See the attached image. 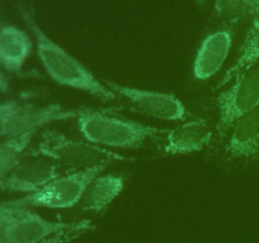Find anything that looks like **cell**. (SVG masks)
I'll use <instances>...</instances> for the list:
<instances>
[{"label":"cell","mask_w":259,"mask_h":243,"mask_svg":"<svg viewBox=\"0 0 259 243\" xmlns=\"http://www.w3.org/2000/svg\"><path fill=\"white\" fill-rule=\"evenodd\" d=\"M105 167L75 171L71 174L61 175L32 194L8 200L7 204L20 208H51V209H66L78 204L85 192L86 187L98 177Z\"/></svg>","instance_id":"277c9868"},{"label":"cell","mask_w":259,"mask_h":243,"mask_svg":"<svg viewBox=\"0 0 259 243\" xmlns=\"http://www.w3.org/2000/svg\"><path fill=\"white\" fill-rule=\"evenodd\" d=\"M240 51H242V52H240L239 58H238L237 62L225 72L222 81L219 83V86L227 85L229 81H232L233 78L237 77L238 75H240V73L244 72V71L249 70V68L254 65L255 61L259 58V25L252 24L247 37H245L244 45H243L242 50Z\"/></svg>","instance_id":"9a60e30c"},{"label":"cell","mask_w":259,"mask_h":243,"mask_svg":"<svg viewBox=\"0 0 259 243\" xmlns=\"http://www.w3.org/2000/svg\"><path fill=\"white\" fill-rule=\"evenodd\" d=\"M250 17H252V24L253 25H259V0H255L254 7H253L252 13H250Z\"/></svg>","instance_id":"ffe728a7"},{"label":"cell","mask_w":259,"mask_h":243,"mask_svg":"<svg viewBox=\"0 0 259 243\" xmlns=\"http://www.w3.org/2000/svg\"><path fill=\"white\" fill-rule=\"evenodd\" d=\"M77 124L86 141L101 147L136 148L148 138L167 133V129L146 126L106 111L78 109Z\"/></svg>","instance_id":"7a4b0ae2"},{"label":"cell","mask_w":259,"mask_h":243,"mask_svg":"<svg viewBox=\"0 0 259 243\" xmlns=\"http://www.w3.org/2000/svg\"><path fill=\"white\" fill-rule=\"evenodd\" d=\"M259 152V105L233 126L227 153L234 158H248Z\"/></svg>","instance_id":"4fadbf2b"},{"label":"cell","mask_w":259,"mask_h":243,"mask_svg":"<svg viewBox=\"0 0 259 243\" xmlns=\"http://www.w3.org/2000/svg\"><path fill=\"white\" fill-rule=\"evenodd\" d=\"M15 103H17L15 100H10L0 104V143L5 139V123Z\"/></svg>","instance_id":"d6986e66"},{"label":"cell","mask_w":259,"mask_h":243,"mask_svg":"<svg viewBox=\"0 0 259 243\" xmlns=\"http://www.w3.org/2000/svg\"><path fill=\"white\" fill-rule=\"evenodd\" d=\"M124 177L120 175H103L93 180L86 187L80 202L83 210L103 212L124 189Z\"/></svg>","instance_id":"5bb4252c"},{"label":"cell","mask_w":259,"mask_h":243,"mask_svg":"<svg viewBox=\"0 0 259 243\" xmlns=\"http://www.w3.org/2000/svg\"><path fill=\"white\" fill-rule=\"evenodd\" d=\"M0 224L8 243H39L71 225L51 222L32 212L30 208L13 207L5 201L0 202Z\"/></svg>","instance_id":"5b68a950"},{"label":"cell","mask_w":259,"mask_h":243,"mask_svg":"<svg viewBox=\"0 0 259 243\" xmlns=\"http://www.w3.org/2000/svg\"><path fill=\"white\" fill-rule=\"evenodd\" d=\"M195 2H197V3H204L205 0H195Z\"/></svg>","instance_id":"7402d4cb"},{"label":"cell","mask_w":259,"mask_h":243,"mask_svg":"<svg viewBox=\"0 0 259 243\" xmlns=\"http://www.w3.org/2000/svg\"><path fill=\"white\" fill-rule=\"evenodd\" d=\"M0 28H2V23H0Z\"/></svg>","instance_id":"603a6c76"},{"label":"cell","mask_w":259,"mask_h":243,"mask_svg":"<svg viewBox=\"0 0 259 243\" xmlns=\"http://www.w3.org/2000/svg\"><path fill=\"white\" fill-rule=\"evenodd\" d=\"M90 229L91 223L89 220H81V222L73 223L67 229L56 233L39 243H71Z\"/></svg>","instance_id":"ac0fdd59"},{"label":"cell","mask_w":259,"mask_h":243,"mask_svg":"<svg viewBox=\"0 0 259 243\" xmlns=\"http://www.w3.org/2000/svg\"><path fill=\"white\" fill-rule=\"evenodd\" d=\"M33 154L48 157L60 166L70 167L76 171L100 166L106 167L116 161L131 159V157L119 154L105 147L89 141H75L55 131L43 132L37 152Z\"/></svg>","instance_id":"3957f363"},{"label":"cell","mask_w":259,"mask_h":243,"mask_svg":"<svg viewBox=\"0 0 259 243\" xmlns=\"http://www.w3.org/2000/svg\"><path fill=\"white\" fill-rule=\"evenodd\" d=\"M20 15L32 33L37 55L43 68L55 83L85 91L103 101H113L118 99V95L111 91L106 84L100 83V80H98L95 75L77 58L73 57L50 35L46 34L29 10L20 7Z\"/></svg>","instance_id":"6da1fadb"},{"label":"cell","mask_w":259,"mask_h":243,"mask_svg":"<svg viewBox=\"0 0 259 243\" xmlns=\"http://www.w3.org/2000/svg\"><path fill=\"white\" fill-rule=\"evenodd\" d=\"M255 0H215V12L222 19L237 22L250 15Z\"/></svg>","instance_id":"e0dca14e"},{"label":"cell","mask_w":259,"mask_h":243,"mask_svg":"<svg viewBox=\"0 0 259 243\" xmlns=\"http://www.w3.org/2000/svg\"><path fill=\"white\" fill-rule=\"evenodd\" d=\"M61 176V166L53 159L33 154L20 159L12 172L0 182V190L32 194Z\"/></svg>","instance_id":"ba28073f"},{"label":"cell","mask_w":259,"mask_h":243,"mask_svg":"<svg viewBox=\"0 0 259 243\" xmlns=\"http://www.w3.org/2000/svg\"><path fill=\"white\" fill-rule=\"evenodd\" d=\"M232 43L233 35L228 29L217 30L205 37L195 57V77L207 80L218 73L229 56Z\"/></svg>","instance_id":"30bf717a"},{"label":"cell","mask_w":259,"mask_h":243,"mask_svg":"<svg viewBox=\"0 0 259 243\" xmlns=\"http://www.w3.org/2000/svg\"><path fill=\"white\" fill-rule=\"evenodd\" d=\"M211 126L205 119H195L167 132L163 149L168 154L194 153L204 149L212 139Z\"/></svg>","instance_id":"8fae6325"},{"label":"cell","mask_w":259,"mask_h":243,"mask_svg":"<svg viewBox=\"0 0 259 243\" xmlns=\"http://www.w3.org/2000/svg\"><path fill=\"white\" fill-rule=\"evenodd\" d=\"M219 122L218 131L225 134L242 116L259 105V70L249 68L235 77L233 85L217 99Z\"/></svg>","instance_id":"8992f818"},{"label":"cell","mask_w":259,"mask_h":243,"mask_svg":"<svg viewBox=\"0 0 259 243\" xmlns=\"http://www.w3.org/2000/svg\"><path fill=\"white\" fill-rule=\"evenodd\" d=\"M8 89H9V84H8L4 73H3L2 70H0V90H2L3 93H7Z\"/></svg>","instance_id":"44dd1931"},{"label":"cell","mask_w":259,"mask_h":243,"mask_svg":"<svg viewBox=\"0 0 259 243\" xmlns=\"http://www.w3.org/2000/svg\"><path fill=\"white\" fill-rule=\"evenodd\" d=\"M106 86L118 96L126 99L142 114L161 120H184L187 110L184 103L169 93L144 90L106 81Z\"/></svg>","instance_id":"52a82bcc"},{"label":"cell","mask_w":259,"mask_h":243,"mask_svg":"<svg viewBox=\"0 0 259 243\" xmlns=\"http://www.w3.org/2000/svg\"><path fill=\"white\" fill-rule=\"evenodd\" d=\"M78 110L66 109L60 104L34 105L17 101L5 123V138L35 133L43 126L53 122L67 120L77 116Z\"/></svg>","instance_id":"9c48e42d"},{"label":"cell","mask_w":259,"mask_h":243,"mask_svg":"<svg viewBox=\"0 0 259 243\" xmlns=\"http://www.w3.org/2000/svg\"><path fill=\"white\" fill-rule=\"evenodd\" d=\"M35 133L25 134L13 138H5L0 143V182L14 170L24 157L25 149L32 142Z\"/></svg>","instance_id":"2e32d148"},{"label":"cell","mask_w":259,"mask_h":243,"mask_svg":"<svg viewBox=\"0 0 259 243\" xmlns=\"http://www.w3.org/2000/svg\"><path fill=\"white\" fill-rule=\"evenodd\" d=\"M33 51V40L25 30L5 24L0 28V67L19 73Z\"/></svg>","instance_id":"7c38bea8"}]
</instances>
